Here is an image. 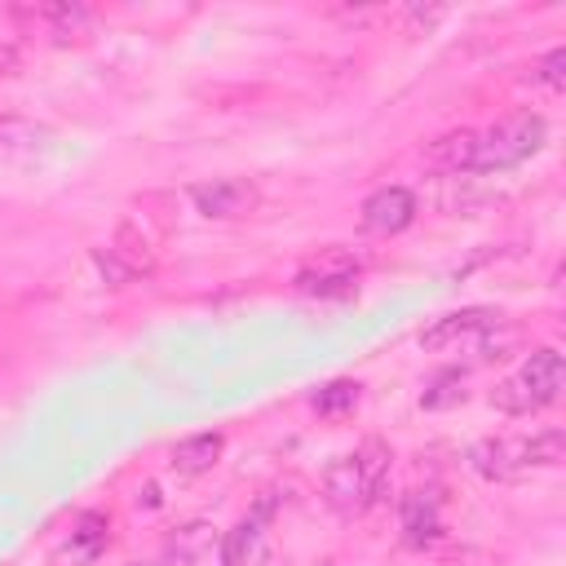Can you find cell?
<instances>
[{
    "instance_id": "6da1fadb",
    "label": "cell",
    "mask_w": 566,
    "mask_h": 566,
    "mask_svg": "<svg viewBox=\"0 0 566 566\" xmlns=\"http://www.w3.org/2000/svg\"><path fill=\"white\" fill-rule=\"evenodd\" d=\"M548 142V124L535 111H517L486 128H464L451 137H438L429 146V164L438 172H509L526 164Z\"/></svg>"
},
{
    "instance_id": "7a4b0ae2",
    "label": "cell",
    "mask_w": 566,
    "mask_h": 566,
    "mask_svg": "<svg viewBox=\"0 0 566 566\" xmlns=\"http://www.w3.org/2000/svg\"><path fill=\"white\" fill-rule=\"evenodd\" d=\"M385 473H389V447L380 438H367L327 469L323 495L336 513H363V509L376 504V495L385 486Z\"/></svg>"
},
{
    "instance_id": "3957f363",
    "label": "cell",
    "mask_w": 566,
    "mask_h": 566,
    "mask_svg": "<svg viewBox=\"0 0 566 566\" xmlns=\"http://www.w3.org/2000/svg\"><path fill=\"white\" fill-rule=\"evenodd\" d=\"M562 460V429H539L531 438H482L469 464L491 482H517L531 469H553Z\"/></svg>"
},
{
    "instance_id": "277c9868",
    "label": "cell",
    "mask_w": 566,
    "mask_h": 566,
    "mask_svg": "<svg viewBox=\"0 0 566 566\" xmlns=\"http://www.w3.org/2000/svg\"><path fill=\"white\" fill-rule=\"evenodd\" d=\"M562 385H566L562 354L553 345H544L504 385H495L491 407H500L504 416H535V411H544V407H553L562 398Z\"/></svg>"
},
{
    "instance_id": "5b68a950",
    "label": "cell",
    "mask_w": 566,
    "mask_h": 566,
    "mask_svg": "<svg viewBox=\"0 0 566 566\" xmlns=\"http://www.w3.org/2000/svg\"><path fill=\"white\" fill-rule=\"evenodd\" d=\"M500 323H504L500 310H491V305H469V310H455V314L438 318L433 327H424V332H420V345H424L429 354L478 349V345H486V336H491Z\"/></svg>"
},
{
    "instance_id": "8992f818",
    "label": "cell",
    "mask_w": 566,
    "mask_h": 566,
    "mask_svg": "<svg viewBox=\"0 0 566 566\" xmlns=\"http://www.w3.org/2000/svg\"><path fill=\"white\" fill-rule=\"evenodd\" d=\"M358 270H363V261H358L349 248H323L318 256H310V261L296 270V292L323 296V301H332V296H354Z\"/></svg>"
},
{
    "instance_id": "52a82bcc",
    "label": "cell",
    "mask_w": 566,
    "mask_h": 566,
    "mask_svg": "<svg viewBox=\"0 0 566 566\" xmlns=\"http://www.w3.org/2000/svg\"><path fill=\"white\" fill-rule=\"evenodd\" d=\"M97 270L106 274V283L124 287L150 270V243L133 226H119V234L106 248H97Z\"/></svg>"
},
{
    "instance_id": "ba28073f",
    "label": "cell",
    "mask_w": 566,
    "mask_h": 566,
    "mask_svg": "<svg viewBox=\"0 0 566 566\" xmlns=\"http://www.w3.org/2000/svg\"><path fill=\"white\" fill-rule=\"evenodd\" d=\"M195 208L203 217H217V221H234V217H248L256 208V186L243 181V177H221V181H203L190 190Z\"/></svg>"
},
{
    "instance_id": "9c48e42d",
    "label": "cell",
    "mask_w": 566,
    "mask_h": 566,
    "mask_svg": "<svg viewBox=\"0 0 566 566\" xmlns=\"http://www.w3.org/2000/svg\"><path fill=\"white\" fill-rule=\"evenodd\" d=\"M416 221V195L407 186H380L367 203H363V226L371 234H398Z\"/></svg>"
},
{
    "instance_id": "30bf717a",
    "label": "cell",
    "mask_w": 566,
    "mask_h": 566,
    "mask_svg": "<svg viewBox=\"0 0 566 566\" xmlns=\"http://www.w3.org/2000/svg\"><path fill=\"white\" fill-rule=\"evenodd\" d=\"M265 517H270V500L248 513L243 522H234V531L221 539V566H252L261 557V544H265Z\"/></svg>"
},
{
    "instance_id": "8fae6325",
    "label": "cell",
    "mask_w": 566,
    "mask_h": 566,
    "mask_svg": "<svg viewBox=\"0 0 566 566\" xmlns=\"http://www.w3.org/2000/svg\"><path fill=\"white\" fill-rule=\"evenodd\" d=\"M221 451H226V438L221 433H190V438H181L172 447V469L181 478H199V473H208L221 460Z\"/></svg>"
},
{
    "instance_id": "7c38bea8",
    "label": "cell",
    "mask_w": 566,
    "mask_h": 566,
    "mask_svg": "<svg viewBox=\"0 0 566 566\" xmlns=\"http://www.w3.org/2000/svg\"><path fill=\"white\" fill-rule=\"evenodd\" d=\"M106 539H111V522H106L102 513H84V517L75 522V531L66 535V544H62V562L84 566V562H93V557L106 548Z\"/></svg>"
},
{
    "instance_id": "4fadbf2b",
    "label": "cell",
    "mask_w": 566,
    "mask_h": 566,
    "mask_svg": "<svg viewBox=\"0 0 566 566\" xmlns=\"http://www.w3.org/2000/svg\"><path fill=\"white\" fill-rule=\"evenodd\" d=\"M354 402H358V385H354V380H332L327 389L314 394V407H318L323 416H336V411H345V407H354Z\"/></svg>"
},
{
    "instance_id": "5bb4252c",
    "label": "cell",
    "mask_w": 566,
    "mask_h": 566,
    "mask_svg": "<svg viewBox=\"0 0 566 566\" xmlns=\"http://www.w3.org/2000/svg\"><path fill=\"white\" fill-rule=\"evenodd\" d=\"M562 66H566V49H548V53H544V62L535 66V75H539L548 88H562V80H566V75H562Z\"/></svg>"
}]
</instances>
